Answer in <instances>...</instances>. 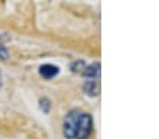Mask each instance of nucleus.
<instances>
[{"label": "nucleus", "instance_id": "nucleus-3", "mask_svg": "<svg viewBox=\"0 0 159 139\" xmlns=\"http://www.w3.org/2000/svg\"><path fill=\"white\" fill-rule=\"evenodd\" d=\"M82 75H83L84 77H89V79L99 77V75H100V63L99 62H94V63L89 65V66H84V69L82 70Z\"/></svg>", "mask_w": 159, "mask_h": 139}, {"label": "nucleus", "instance_id": "nucleus-4", "mask_svg": "<svg viewBox=\"0 0 159 139\" xmlns=\"http://www.w3.org/2000/svg\"><path fill=\"white\" fill-rule=\"evenodd\" d=\"M83 90H84V93H86L87 96L94 97V96H97V94H99L100 85H99V82H97V80H87V82L83 85Z\"/></svg>", "mask_w": 159, "mask_h": 139}, {"label": "nucleus", "instance_id": "nucleus-1", "mask_svg": "<svg viewBox=\"0 0 159 139\" xmlns=\"http://www.w3.org/2000/svg\"><path fill=\"white\" fill-rule=\"evenodd\" d=\"M93 129V119L87 112L70 111L63 119V135L68 139H87Z\"/></svg>", "mask_w": 159, "mask_h": 139}, {"label": "nucleus", "instance_id": "nucleus-8", "mask_svg": "<svg viewBox=\"0 0 159 139\" xmlns=\"http://www.w3.org/2000/svg\"><path fill=\"white\" fill-rule=\"evenodd\" d=\"M0 86H2V83H0Z\"/></svg>", "mask_w": 159, "mask_h": 139}, {"label": "nucleus", "instance_id": "nucleus-7", "mask_svg": "<svg viewBox=\"0 0 159 139\" xmlns=\"http://www.w3.org/2000/svg\"><path fill=\"white\" fill-rule=\"evenodd\" d=\"M7 58H9V52H7V48L3 45V44L0 42V59L2 61H6Z\"/></svg>", "mask_w": 159, "mask_h": 139}, {"label": "nucleus", "instance_id": "nucleus-2", "mask_svg": "<svg viewBox=\"0 0 159 139\" xmlns=\"http://www.w3.org/2000/svg\"><path fill=\"white\" fill-rule=\"evenodd\" d=\"M58 73H59V67L55 66V65H51V63L42 65V66L39 67V75L44 79H52L54 76H57Z\"/></svg>", "mask_w": 159, "mask_h": 139}, {"label": "nucleus", "instance_id": "nucleus-6", "mask_svg": "<svg viewBox=\"0 0 159 139\" xmlns=\"http://www.w3.org/2000/svg\"><path fill=\"white\" fill-rule=\"evenodd\" d=\"M70 69H72V72L83 70V69H84V62H83V61H75L72 65H70Z\"/></svg>", "mask_w": 159, "mask_h": 139}, {"label": "nucleus", "instance_id": "nucleus-5", "mask_svg": "<svg viewBox=\"0 0 159 139\" xmlns=\"http://www.w3.org/2000/svg\"><path fill=\"white\" fill-rule=\"evenodd\" d=\"M39 107L44 112H49V108H51V103H49L48 98H41L39 100Z\"/></svg>", "mask_w": 159, "mask_h": 139}]
</instances>
